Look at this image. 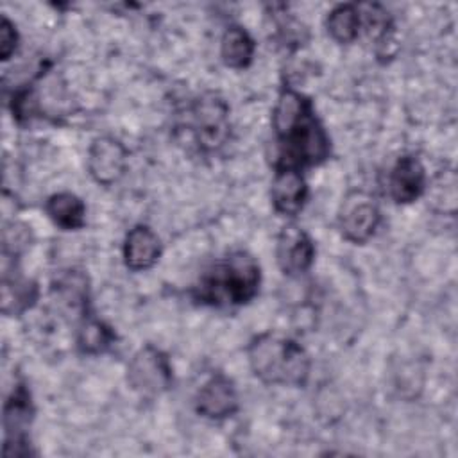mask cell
Returning <instances> with one entry per match:
<instances>
[{
	"label": "cell",
	"mask_w": 458,
	"mask_h": 458,
	"mask_svg": "<svg viewBox=\"0 0 458 458\" xmlns=\"http://www.w3.org/2000/svg\"><path fill=\"white\" fill-rule=\"evenodd\" d=\"M272 132L277 145L274 168L304 172L320 166L331 156V138L318 120L313 100L284 84L272 109Z\"/></svg>",
	"instance_id": "obj_1"
},
{
	"label": "cell",
	"mask_w": 458,
	"mask_h": 458,
	"mask_svg": "<svg viewBox=\"0 0 458 458\" xmlns=\"http://www.w3.org/2000/svg\"><path fill=\"white\" fill-rule=\"evenodd\" d=\"M261 267L247 250H233L216 259L191 290L197 302L213 308L249 304L259 292Z\"/></svg>",
	"instance_id": "obj_2"
},
{
	"label": "cell",
	"mask_w": 458,
	"mask_h": 458,
	"mask_svg": "<svg viewBox=\"0 0 458 458\" xmlns=\"http://www.w3.org/2000/svg\"><path fill=\"white\" fill-rule=\"evenodd\" d=\"M249 367L261 383L277 386H304L311 360L306 349L292 336L265 331L247 344Z\"/></svg>",
	"instance_id": "obj_3"
},
{
	"label": "cell",
	"mask_w": 458,
	"mask_h": 458,
	"mask_svg": "<svg viewBox=\"0 0 458 458\" xmlns=\"http://www.w3.org/2000/svg\"><path fill=\"white\" fill-rule=\"evenodd\" d=\"M188 113V127L200 152L213 154L227 143L231 134L229 106L222 97L215 93L200 95L191 102Z\"/></svg>",
	"instance_id": "obj_4"
},
{
	"label": "cell",
	"mask_w": 458,
	"mask_h": 458,
	"mask_svg": "<svg viewBox=\"0 0 458 458\" xmlns=\"http://www.w3.org/2000/svg\"><path fill=\"white\" fill-rule=\"evenodd\" d=\"M34 419L32 395L25 383H16L9 397L4 403L2 426H4V447L2 453L5 458L11 456H29L30 440L29 428Z\"/></svg>",
	"instance_id": "obj_5"
},
{
	"label": "cell",
	"mask_w": 458,
	"mask_h": 458,
	"mask_svg": "<svg viewBox=\"0 0 458 458\" xmlns=\"http://www.w3.org/2000/svg\"><path fill=\"white\" fill-rule=\"evenodd\" d=\"M127 383L145 397L165 394L174 385L168 356L152 344L140 347L127 363Z\"/></svg>",
	"instance_id": "obj_6"
},
{
	"label": "cell",
	"mask_w": 458,
	"mask_h": 458,
	"mask_svg": "<svg viewBox=\"0 0 458 458\" xmlns=\"http://www.w3.org/2000/svg\"><path fill=\"white\" fill-rule=\"evenodd\" d=\"M379 224L381 211L369 193L352 191L345 197L338 215V229L344 240L363 245L376 234Z\"/></svg>",
	"instance_id": "obj_7"
},
{
	"label": "cell",
	"mask_w": 458,
	"mask_h": 458,
	"mask_svg": "<svg viewBox=\"0 0 458 458\" xmlns=\"http://www.w3.org/2000/svg\"><path fill=\"white\" fill-rule=\"evenodd\" d=\"M276 261L286 277L304 276L315 261V243L311 236L297 224L281 227L276 238Z\"/></svg>",
	"instance_id": "obj_8"
},
{
	"label": "cell",
	"mask_w": 458,
	"mask_h": 458,
	"mask_svg": "<svg viewBox=\"0 0 458 458\" xmlns=\"http://www.w3.org/2000/svg\"><path fill=\"white\" fill-rule=\"evenodd\" d=\"M129 152L114 136H98L88 148V172L100 186H113L127 170Z\"/></svg>",
	"instance_id": "obj_9"
},
{
	"label": "cell",
	"mask_w": 458,
	"mask_h": 458,
	"mask_svg": "<svg viewBox=\"0 0 458 458\" xmlns=\"http://www.w3.org/2000/svg\"><path fill=\"white\" fill-rule=\"evenodd\" d=\"M195 411L209 420H224L240 410V399L231 377L213 372L197 390L193 399Z\"/></svg>",
	"instance_id": "obj_10"
},
{
	"label": "cell",
	"mask_w": 458,
	"mask_h": 458,
	"mask_svg": "<svg viewBox=\"0 0 458 458\" xmlns=\"http://www.w3.org/2000/svg\"><path fill=\"white\" fill-rule=\"evenodd\" d=\"M310 197L308 182L301 170L279 166L274 168V177L270 182V200L276 213L281 216H297Z\"/></svg>",
	"instance_id": "obj_11"
},
{
	"label": "cell",
	"mask_w": 458,
	"mask_h": 458,
	"mask_svg": "<svg viewBox=\"0 0 458 458\" xmlns=\"http://www.w3.org/2000/svg\"><path fill=\"white\" fill-rule=\"evenodd\" d=\"M426 168L419 157L404 154L397 157L392 170L388 172V195L395 204H411L426 191Z\"/></svg>",
	"instance_id": "obj_12"
},
{
	"label": "cell",
	"mask_w": 458,
	"mask_h": 458,
	"mask_svg": "<svg viewBox=\"0 0 458 458\" xmlns=\"http://www.w3.org/2000/svg\"><path fill=\"white\" fill-rule=\"evenodd\" d=\"M161 252V240L147 224H136L127 231L122 245V256L129 270L141 272L152 268L159 261Z\"/></svg>",
	"instance_id": "obj_13"
},
{
	"label": "cell",
	"mask_w": 458,
	"mask_h": 458,
	"mask_svg": "<svg viewBox=\"0 0 458 458\" xmlns=\"http://www.w3.org/2000/svg\"><path fill=\"white\" fill-rule=\"evenodd\" d=\"M52 295L55 302L79 320L89 313V284L82 270H64L52 281Z\"/></svg>",
	"instance_id": "obj_14"
},
{
	"label": "cell",
	"mask_w": 458,
	"mask_h": 458,
	"mask_svg": "<svg viewBox=\"0 0 458 458\" xmlns=\"http://www.w3.org/2000/svg\"><path fill=\"white\" fill-rule=\"evenodd\" d=\"M39 297L38 283L25 279L14 268H4L2 274V313L18 317L29 311Z\"/></svg>",
	"instance_id": "obj_15"
},
{
	"label": "cell",
	"mask_w": 458,
	"mask_h": 458,
	"mask_svg": "<svg viewBox=\"0 0 458 458\" xmlns=\"http://www.w3.org/2000/svg\"><path fill=\"white\" fill-rule=\"evenodd\" d=\"M45 213L63 231H79L86 225V204L72 191H57L47 197Z\"/></svg>",
	"instance_id": "obj_16"
},
{
	"label": "cell",
	"mask_w": 458,
	"mask_h": 458,
	"mask_svg": "<svg viewBox=\"0 0 458 458\" xmlns=\"http://www.w3.org/2000/svg\"><path fill=\"white\" fill-rule=\"evenodd\" d=\"M116 342L114 329L102 318L88 313L79 320L75 331V345L79 352L88 356H98L107 352Z\"/></svg>",
	"instance_id": "obj_17"
},
{
	"label": "cell",
	"mask_w": 458,
	"mask_h": 458,
	"mask_svg": "<svg viewBox=\"0 0 458 458\" xmlns=\"http://www.w3.org/2000/svg\"><path fill=\"white\" fill-rule=\"evenodd\" d=\"M256 41L242 25H229L220 39V57L227 68L243 70L254 61Z\"/></svg>",
	"instance_id": "obj_18"
},
{
	"label": "cell",
	"mask_w": 458,
	"mask_h": 458,
	"mask_svg": "<svg viewBox=\"0 0 458 458\" xmlns=\"http://www.w3.org/2000/svg\"><path fill=\"white\" fill-rule=\"evenodd\" d=\"M326 30L340 45L354 43L361 30V9L356 4H338L326 18Z\"/></svg>",
	"instance_id": "obj_19"
},
{
	"label": "cell",
	"mask_w": 458,
	"mask_h": 458,
	"mask_svg": "<svg viewBox=\"0 0 458 458\" xmlns=\"http://www.w3.org/2000/svg\"><path fill=\"white\" fill-rule=\"evenodd\" d=\"M30 227L21 222H9L2 231V258L16 261L18 256L30 245Z\"/></svg>",
	"instance_id": "obj_20"
},
{
	"label": "cell",
	"mask_w": 458,
	"mask_h": 458,
	"mask_svg": "<svg viewBox=\"0 0 458 458\" xmlns=\"http://www.w3.org/2000/svg\"><path fill=\"white\" fill-rule=\"evenodd\" d=\"M18 41H20V36H18L16 25L7 16H2V25H0V55H2V61H9L13 57V54L18 48Z\"/></svg>",
	"instance_id": "obj_21"
}]
</instances>
